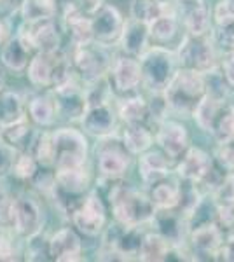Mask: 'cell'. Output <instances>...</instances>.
Masks as SVG:
<instances>
[{"mask_svg": "<svg viewBox=\"0 0 234 262\" xmlns=\"http://www.w3.org/2000/svg\"><path fill=\"white\" fill-rule=\"evenodd\" d=\"M6 9V0H0V11Z\"/></svg>", "mask_w": 234, "mask_h": 262, "instance_id": "obj_48", "label": "cell"}, {"mask_svg": "<svg viewBox=\"0 0 234 262\" xmlns=\"http://www.w3.org/2000/svg\"><path fill=\"white\" fill-rule=\"evenodd\" d=\"M70 219L75 229L88 238H96L107 229V208L96 192H88Z\"/></svg>", "mask_w": 234, "mask_h": 262, "instance_id": "obj_7", "label": "cell"}, {"mask_svg": "<svg viewBox=\"0 0 234 262\" xmlns=\"http://www.w3.org/2000/svg\"><path fill=\"white\" fill-rule=\"evenodd\" d=\"M27 117V103L19 93L12 90H0V124L7 126Z\"/></svg>", "mask_w": 234, "mask_h": 262, "instance_id": "obj_27", "label": "cell"}, {"mask_svg": "<svg viewBox=\"0 0 234 262\" xmlns=\"http://www.w3.org/2000/svg\"><path fill=\"white\" fill-rule=\"evenodd\" d=\"M121 142L131 156H140L154 145V133L145 124H126Z\"/></svg>", "mask_w": 234, "mask_h": 262, "instance_id": "obj_26", "label": "cell"}, {"mask_svg": "<svg viewBox=\"0 0 234 262\" xmlns=\"http://www.w3.org/2000/svg\"><path fill=\"white\" fill-rule=\"evenodd\" d=\"M7 39H9V28H7L6 23H4V21L0 19V48H2V46L6 44Z\"/></svg>", "mask_w": 234, "mask_h": 262, "instance_id": "obj_47", "label": "cell"}, {"mask_svg": "<svg viewBox=\"0 0 234 262\" xmlns=\"http://www.w3.org/2000/svg\"><path fill=\"white\" fill-rule=\"evenodd\" d=\"M32 135L33 131L27 116L25 119H21L18 122L4 126L2 131H0V140H4L7 145H11L16 150H30L33 140H35V137H32Z\"/></svg>", "mask_w": 234, "mask_h": 262, "instance_id": "obj_28", "label": "cell"}, {"mask_svg": "<svg viewBox=\"0 0 234 262\" xmlns=\"http://www.w3.org/2000/svg\"><path fill=\"white\" fill-rule=\"evenodd\" d=\"M117 119L124 124H145L148 119V101L140 95H127L117 105Z\"/></svg>", "mask_w": 234, "mask_h": 262, "instance_id": "obj_29", "label": "cell"}, {"mask_svg": "<svg viewBox=\"0 0 234 262\" xmlns=\"http://www.w3.org/2000/svg\"><path fill=\"white\" fill-rule=\"evenodd\" d=\"M173 247L159 232H145L138 250V260L143 262H161L166 260L172 253Z\"/></svg>", "mask_w": 234, "mask_h": 262, "instance_id": "obj_30", "label": "cell"}, {"mask_svg": "<svg viewBox=\"0 0 234 262\" xmlns=\"http://www.w3.org/2000/svg\"><path fill=\"white\" fill-rule=\"evenodd\" d=\"M148 198L156 210H175L180 201V184L169 182L168 179L157 182L152 185Z\"/></svg>", "mask_w": 234, "mask_h": 262, "instance_id": "obj_33", "label": "cell"}, {"mask_svg": "<svg viewBox=\"0 0 234 262\" xmlns=\"http://www.w3.org/2000/svg\"><path fill=\"white\" fill-rule=\"evenodd\" d=\"M40 164L37 163L35 156L30 150H16L14 159H12L11 173L14 177H18L19 180H33V177L37 175Z\"/></svg>", "mask_w": 234, "mask_h": 262, "instance_id": "obj_37", "label": "cell"}, {"mask_svg": "<svg viewBox=\"0 0 234 262\" xmlns=\"http://www.w3.org/2000/svg\"><path fill=\"white\" fill-rule=\"evenodd\" d=\"M206 95V77L203 72L190 69H177L168 82L163 96L172 112L178 116H193L196 105Z\"/></svg>", "mask_w": 234, "mask_h": 262, "instance_id": "obj_1", "label": "cell"}, {"mask_svg": "<svg viewBox=\"0 0 234 262\" xmlns=\"http://www.w3.org/2000/svg\"><path fill=\"white\" fill-rule=\"evenodd\" d=\"M27 116L33 124L40 126V128H48L53 126L54 121L58 119V107L54 95H37L27 103Z\"/></svg>", "mask_w": 234, "mask_h": 262, "instance_id": "obj_24", "label": "cell"}, {"mask_svg": "<svg viewBox=\"0 0 234 262\" xmlns=\"http://www.w3.org/2000/svg\"><path fill=\"white\" fill-rule=\"evenodd\" d=\"M169 168H172V161L166 158L163 150H151L140 154L138 159V173L143 184L154 185L157 182L168 179Z\"/></svg>", "mask_w": 234, "mask_h": 262, "instance_id": "obj_21", "label": "cell"}, {"mask_svg": "<svg viewBox=\"0 0 234 262\" xmlns=\"http://www.w3.org/2000/svg\"><path fill=\"white\" fill-rule=\"evenodd\" d=\"M58 0H25L19 7L25 23H33L40 19L56 18L58 14Z\"/></svg>", "mask_w": 234, "mask_h": 262, "instance_id": "obj_34", "label": "cell"}, {"mask_svg": "<svg viewBox=\"0 0 234 262\" xmlns=\"http://www.w3.org/2000/svg\"><path fill=\"white\" fill-rule=\"evenodd\" d=\"M49 255L58 262L82 260V239L75 227H61L48 239Z\"/></svg>", "mask_w": 234, "mask_h": 262, "instance_id": "obj_16", "label": "cell"}, {"mask_svg": "<svg viewBox=\"0 0 234 262\" xmlns=\"http://www.w3.org/2000/svg\"><path fill=\"white\" fill-rule=\"evenodd\" d=\"M72 2H74L75 6L79 7V9H82L84 12L91 14L93 11L98 9V7H100L101 4L105 2V0H72Z\"/></svg>", "mask_w": 234, "mask_h": 262, "instance_id": "obj_46", "label": "cell"}, {"mask_svg": "<svg viewBox=\"0 0 234 262\" xmlns=\"http://www.w3.org/2000/svg\"><path fill=\"white\" fill-rule=\"evenodd\" d=\"M18 35L35 53L37 51H42V53H58L59 46H61V33L58 30V25L54 18L25 23V27H21Z\"/></svg>", "mask_w": 234, "mask_h": 262, "instance_id": "obj_12", "label": "cell"}, {"mask_svg": "<svg viewBox=\"0 0 234 262\" xmlns=\"http://www.w3.org/2000/svg\"><path fill=\"white\" fill-rule=\"evenodd\" d=\"M168 12H173L168 0H133L130 7V18L151 25Z\"/></svg>", "mask_w": 234, "mask_h": 262, "instance_id": "obj_32", "label": "cell"}, {"mask_svg": "<svg viewBox=\"0 0 234 262\" xmlns=\"http://www.w3.org/2000/svg\"><path fill=\"white\" fill-rule=\"evenodd\" d=\"M220 255H222L224 260H232L234 262V229L231 232V236H229L227 239H224Z\"/></svg>", "mask_w": 234, "mask_h": 262, "instance_id": "obj_45", "label": "cell"}, {"mask_svg": "<svg viewBox=\"0 0 234 262\" xmlns=\"http://www.w3.org/2000/svg\"><path fill=\"white\" fill-rule=\"evenodd\" d=\"M2 84H4V79H2V74H0V90H2V88H4Z\"/></svg>", "mask_w": 234, "mask_h": 262, "instance_id": "obj_49", "label": "cell"}, {"mask_svg": "<svg viewBox=\"0 0 234 262\" xmlns=\"http://www.w3.org/2000/svg\"><path fill=\"white\" fill-rule=\"evenodd\" d=\"M112 60L114 58L109 53V46L93 40L82 46H75L70 61L74 65V70L80 77V81L84 84H89L107 77Z\"/></svg>", "mask_w": 234, "mask_h": 262, "instance_id": "obj_6", "label": "cell"}, {"mask_svg": "<svg viewBox=\"0 0 234 262\" xmlns=\"http://www.w3.org/2000/svg\"><path fill=\"white\" fill-rule=\"evenodd\" d=\"M131 166V154L122 142L109 140L100 145L96 154V168L103 179L121 180Z\"/></svg>", "mask_w": 234, "mask_h": 262, "instance_id": "obj_11", "label": "cell"}, {"mask_svg": "<svg viewBox=\"0 0 234 262\" xmlns=\"http://www.w3.org/2000/svg\"><path fill=\"white\" fill-rule=\"evenodd\" d=\"M219 69L222 72V75H224L225 81H227V84L234 90V51L224 53L222 60L219 61Z\"/></svg>", "mask_w": 234, "mask_h": 262, "instance_id": "obj_44", "label": "cell"}, {"mask_svg": "<svg viewBox=\"0 0 234 262\" xmlns=\"http://www.w3.org/2000/svg\"><path fill=\"white\" fill-rule=\"evenodd\" d=\"M32 53L33 49L19 35L9 37L0 49V63L12 72H23L32 60Z\"/></svg>", "mask_w": 234, "mask_h": 262, "instance_id": "obj_23", "label": "cell"}, {"mask_svg": "<svg viewBox=\"0 0 234 262\" xmlns=\"http://www.w3.org/2000/svg\"><path fill=\"white\" fill-rule=\"evenodd\" d=\"M182 2H196V0H182Z\"/></svg>", "mask_w": 234, "mask_h": 262, "instance_id": "obj_51", "label": "cell"}, {"mask_svg": "<svg viewBox=\"0 0 234 262\" xmlns=\"http://www.w3.org/2000/svg\"><path fill=\"white\" fill-rule=\"evenodd\" d=\"M107 79L114 93L122 96L133 95L142 86V69L138 58L126 53L116 56L110 63Z\"/></svg>", "mask_w": 234, "mask_h": 262, "instance_id": "obj_8", "label": "cell"}, {"mask_svg": "<svg viewBox=\"0 0 234 262\" xmlns=\"http://www.w3.org/2000/svg\"><path fill=\"white\" fill-rule=\"evenodd\" d=\"M184 27L189 35H210L214 28V18H211L210 9L203 2L194 4L184 16Z\"/></svg>", "mask_w": 234, "mask_h": 262, "instance_id": "obj_31", "label": "cell"}, {"mask_svg": "<svg viewBox=\"0 0 234 262\" xmlns=\"http://www.w3.org/2000/svg\"><path fill=\"white\" fill-rule=\"evenodd\" d=\"M215 25L225 23V21H234V0H220L211 12Z\"/></svg>", "mask_w": 234, "mask_h": 262, "instance_id": "obj_41", "label": "cell"}, {"mask_svg": "<svg viewBox=\"0 0 234 262\" xmlns=\"http://www.w3.org/2000/svg\"><path fill=\"white\" fill-rule=\"evenodd\" d=\"M211 137L219 145H227L234 142V105H225L217 119Z\"/></svg>", "mask_w": 234, "mask_h": 262, "instance_id": "obj_36", "label": "cell"}, {"mask_svg": "<svg viewBox=\"0 0 234 262\" xmlns=\"http://www.w3.org/2000/svg\"><path fill=\"white\" fill-rule=\"evenodd\" d=\"M217 163L229 173L234 171V142L227 143V145H219V150H217Z\"/></svg>", "mask_w": 234, "mask_h": 262, "instance_id": "obj_42", "label": "cell"}, {"mask_svg": "<svg viewBox=\"0 0 234 262\" xmlns=\"http://www.w3.org/2000/svg\"><path fill=\"white\" fill-rule=\"evenodd\" d=\"M63 56L65 54H61V51H58V53H42V51H37L27 67L30 84L39 88V90L53 88L56 70Z\"/></svg>", "mask_w": 234, "mask_h": 262, "instance_id": "obj_18", "label": "cell"}, {"mask_svg": "<svg viewBox=\"0 0 234 262\" xmlns=\"http://www.w3.org/2000/svg\"><path fill=\"white\" fill-rule=\"evenodd\" d=\"M175 56L178 61V67L182 69H190L198 72L214 70L219 67V56H217V46L210 35H189L182 39L180 46L175 51Z\"/></svg>", "mask_w": 234, "mask_h": 262, "instance_id": "obj_5", "label": "cell"}, {"mask_svg": "<svg viewBox=\"0 0 234 262\" xmlns=\"http://www.w3.org/2000/svg\"><path fill=\"white\" fill-rule=\"evenodd\" d=\"M109 203L114 221L122 226H143L152 222L156 208L147 194L130 184H117L110 189Z\"/></svg>", "mask_w": 234, "mask_h": 262, "instance_id": "obj_2", "label": "cell"}, {"mask_svg": "<svg viewBox=\"0 0 234 262\" xmlns=\"http://www.w3.org/2000/svg\"><path fill=\"white\" fill-rule=\"evenodd\" d=\"M152 224L157 227V232L172 245L175 250H180V247L185 242L187 232H189V222L178 210H156Z\"/></svg>", "mask_w": 234, "mask_h": 262, "instance_id": "obj_19", "label": "cell"}, {"mask_svg": "<svg viewBox=\"0 0 234 262\" xmlns=\"http://www.w3.org/2000/svg\"><path fill=\"white\" fill-rule=\"evenodd\" d=\"M211 39L222 53L234 51V21L219 23L215 28H211Z\"/></svg>", "mask_w": 234, "mask_h": 262, "instance_id": "obj_40", "label": "cell"}, {"mask_svg": "<svg viewBox=\"0 0 234 262\" xmlns=\"http://www.w3.org/2000/svg\"><path fill=\"white\" fill-rule=\"evenodd\" d=\"M187 245L190 248V255H194L193 259H215V255H220L224 245L222 227L215 221L198 224L190 227Z\"/></svg>", "mask_w": 234, "mask_h": 262, "instance_id": "obj_9", "label": "cell"}, {"mask_svg": "<svg viewBox=\"0 0 234 262\" xmlns=\"http://www.w3.org/2000/svg\"><path fill=\"white\" fill-rule=\"evenodd\" d=\"M91 27L93 39L103 46H112V42H117L121 37L124 18L116 6L103 2L91 12Z\"/></svg>", "mask_w": 234, "mask_h": 262, "instance_id": "obj_13", "label": "cell"}, {"mask_svg": "<svg viewBox=\"0 0 234 262\" xmlns=\"http://www.w3.org/2000/svg\"><path fill=\"white\" fill-rule=\"evenodd\" d=\"M154 142L164 152L172 163H177L189 149V133L187 128L178 121H161L154 135Z\"/></svg>", "mask_w": 234, "mask_h": 262, "instance_id": "obj_14", "label": "cell"}, {"mask_svg": "<svg viewBox=\"0 0 234 262\" xmlns=\"http://www.w3.org/2000/svg\"><path fill=\"white\" fill-rule=\"evenodd\" d=\"M215 219L217 224L224 229H234V194L217 196L215 201Z\"/></svg>", "mask_w": 234, "mask_h": 262, "instance_id": "obj_39", "label": "cell"}, {"mask_svg": "<svg viewBox=\"0 0 234 262\" xmlns=\"http://www.w3.org/2000/svg\"><path fill=\"white\" fill-rule=\"evenodd\" d=\"M59 4H69V2H72V0H58Z\"/></svg>", "mask_w": 234, "mask_h": 262, "instance_id": "obj_50", "label": "cell"}, {"mask_svg": "<svg viewBox=\"0 0 234 262\" xmlns=\"http://www.w3.org/2000/svg\"><path fill=\"white\" fill-rule=\"evenodd\" d=\"M79 121L84 133L96 138H110L117 126V112L112 108L110 101L88 105Z\"/></svg>", "mask_w": 234, "mask_h": 262, "instance_id": "obj_15", "label": "cell"}, {"mask_svg": "<svg viewBox=\"0 0 234 262\" xmlns=\"http://www.w3.org/2000/svg\"><path fill=\"white\" fill-rule=\"evenodd\" d=\"M54 147V170H74L86 166L88 138L75 128H58L51 131Z\"/></svg>", "mask_w": 234, "mask_h": 262, "instance_id": "obj_4", "label": "cell"}, {"mask_svg": "<svg viewBox=\"0 0 234 262\" xmlns=\"http://www.w3.org/2000/svg\"><path fill=\"white\" fill-rule=\"evenodd\" d=\"M178 32V19L175 12H168V14L161 16L156 21L148 25V37L151 40L157 42V44H168L173 40V37Z\"/></svg>", "mask_w": 234, "mask_h": 262, "instance_id": "obj_35", "label": "cell"}, {"mask_svg": "<svg viewBox=\"0 0 234 262\" xmlns=\"http://www.w3.org/2000/svg\"><path fill=\"white\" fill-rule=\"evenodd\" d=\"M148 40H151V37H148V25L133 18L124 19V27H122L121 37L117 40L122 53L138 58L148 48Z\"/></svg>", "mask_w": 234, "mask_h": 262, "instance_id": "obj_22", "label": "cell"}, {"mask_svg": "<svg viewBox=\"0 0 234 262\" xmlns=\"http://www.w3.org/2000/svg\"><path fill=\"white\" fill-rule=\"evenodd\" d=\"M224 107H225L224 100H220V98H217V96L210 95V93H206V95L201 98V101L196 105V108L193 112L196 124H198L203 131H206V133H211L215 122L220 116V112L224 111Z\"/></svg>", "mask_w": 234, "mask_h": 262, "instance_id": "obj_25", "label": "cell"}, {"mask_svg": "<svg viewBox=\"0 0 234 262\" xmlns=\"http://www.w3.org/2000/svg\"><path fill=\"white\" fill-rule=\"evenodd\" d=\"M215 166V161L206 150L199 147H189L184 156L177 161V175L182 180H189L194 184H201Z\"/></svg>", "mask_w": 234, "mask_h": 262, "instance_id": "obj_17", "label": "cell"}, {"mask_svg": "<svg viewBox=\"0 0 234 262\" xmlns=\"http://www.w3.org/2000/svg\"><path fill=\"white\" fill-rule=\"evenodd\" d=\"M14 154H16V149H12V147L7 145L4 140H0V177H4L6 173L11 171Z\"/></svg>", "mask_w": 234, "mask_h": 262, "instance_id": "obj_43", "label": "cell"}, {"mask_svg": "<svg viewBox=\"0 0 234 262\" xmlns=\"http://www.w3.org/2000/svg\"><path fill=\"white\" fill-rule=\"evenodd\" d=\"M63 27L69 33L72 46H82L93 42V27H91V14L79 9L74 2L65 4L63 9Z\"/></svg>", "mask_w": 234, "mask_h": 262, "instance_id": "obj_20", "label": "cell"}, {"mask_svg": "<svg viewBox=\"0 0 234 262\" xmlns=\"http://www.w3.org/2000/svg\"><path fill=\"white\" fill-rule=\"evenodd\" d=\"M46 213L40 201L32 196H19L14 203V224L12 231L21 238H32L44 229Z\"/></svg>", "mask_w": 234, "mask_h": 262, "instance_id": "obj_10", "label": "cell"}, {"mask_svg": "<svg viewBox=\"0 0 234 262\" xmlns=\"http://www.w3.org/2000/svg\"><path fill=\"white\" fill-rule=\"evenodd\" d=\"M142 84L151 93H163L177 72V56L163 46H148L138 56Z\"/></svg>", "mask_w": 234, "mask_h": 262, "instance_id": "obj_3", "label": "cell"}, {"mask_svg": "<svg viewBox=\"0 0 234 262\" xmlns=\"http://www.w3.org/2000/svg\"><path fill=\"white\" fill-rule=\"evenodd\" d=\"M30 152L35 156L37 163L42 168H53L54 170V147H53L51 131H42V133L37 135Z\"/></svg>", "mask_w": 234, "mask_h": 262, "instance_id": "obj_38", "label": "cell"}]
</instances>
